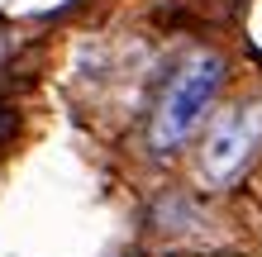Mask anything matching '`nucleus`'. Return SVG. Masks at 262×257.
<instances>
[{
	"label": "nucleus",
	"instance_id": "f257e3e1",
	"mask_svg": "<svg viewBox=\"0 0 262 257\" xmlns=\"http://www.w3.org/2000/svg\"><path fill=\"white\" fill-rule=\"evenodd\" d=\"M220 81H224V62L214 53H195L191 62L167 81V96L158 105V119H152V148L167 153V148H177L181 138H186L200 119H205Z\"/></svg>",
	"mask_w": 262,
	"mask_h": 257
},
{
	"label": "nucleus",
	"instance_id": "7ed1b4c3",
	"mask_svg": "<svg viewBox=\"0 0 262 257\" xmlns=\"http://www.w3.org/2000/svg\"><path fill=\"white\" fill-rule=\"evenodd\" d=\"M5 124H10V114H5V105H0V133H5Z\"/></svg>",
	"mask_w": 262,
	"mask_h": 257
},
{
	"label": "nucleus",
	"instance_id": "f03ea898",
	"mask_svg": "<svg viewBox=\"0 0 262 257\" xmlns=\"http://www.w3.org/2000/svg\"><path fill=\"white\" fill-rule=\"evenodd\" d=\"M257 143H262V105H234V110H224L210 124V138L200 148V172L214 186H229V181L248 167Z\"/></svg>",
	"mask_w": 262,
	"mask_h": 257
}]
</instances>
